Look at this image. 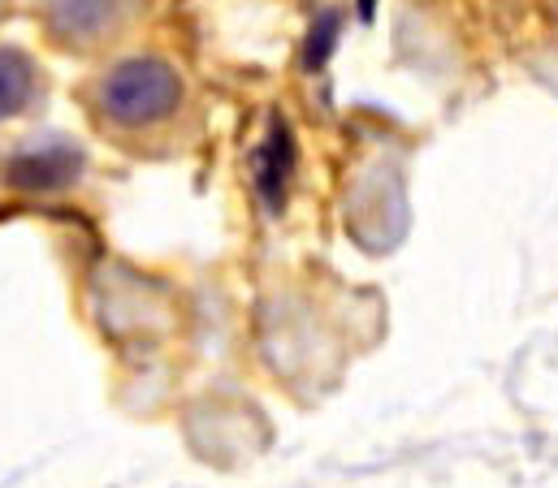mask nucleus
<instances>
[{
  "instance_id": "f257e3e1",
  "label": "nucleus",
  "mask_w": 558,
  "mask_h": 488,
  "mask_svg": "<svg viewBox=\"0 0 558 488\" xmlns=\"http://www.w3.org/2000/svg\"><path fill=\"white\" fill-rule=\"evenodd\" d=\"M182 105V78L160 57H131L100 83V109L118 125H156Z\"/></svg>"
},
{
  "instance_id": "f03ea898",
  "label": "nucleus",
  "mask_w": 558,
  "mask_h": 488,
  "mask_svg": "<svg viewBox=\"0 0 558 488\" xmlns=\"http://www.w3.org/2000/svg\"><path fill=\"white\" fill-rule=\"evenodd\" d=\"M83 173V151L65 138H48V143H35L26 151H17L9 160V182L17 191H65L70 182H78Z\"/></svg>"
},
{
  "instance_id": "7ed1b4c3",
  "label": "nucleus",
  "mask_w": 558,
  "mask_h": 488,
  "mask_svg": "<svg viewBox=\"0 0 558 488\" xmlns=\"http://www.w3.org/2000/svg\"><path fill=\"white\" fill-rule=\"evenodd\" d=\"M44 22H48V35L57 44L87 48V44H100L105 35L118 30L122 0H48Z\"/></svg>"
},
{
  "instance_id": "20e7f679",
  "label": "nucleus",
  "mask_w": 558,
  "mask_h": 488,
  "mask_svg": "<svg viewBox=\"0 0 558 488\" xmlns=\"http://www.w3.org/2000/svg\"><path fill=\"white\" fill-rule=\"evenodd\" d=\"M290 178H294V134H290L286 118H274L265 143H260L256 156H252V182H256V195L265 199L269 212H281V208H286Z\"/></svg>"
},
{
  "instance_id": "39448f33",
  "label": "nucleus",
  "mask_w": 558,
  "mask_h": 488,
  "mask_svg": "<svg viewBox=\"0 0 558 488\" xmlns=\"http://www.w3.org/2000/svg\"><path fill=\"white\" fill-rule=\"evenodd\" d=\"M39 70L26 52L17 48H0V122H13L17 113H26L39 96Z\"/></svg>"
},
{
  "instance_id": "423d86ee",
  "label": "nucleus",
  "mask_w": 558,
  "mask_h": 488,
  "mask_svg": "<svg viewBox=\"0 0 558 488\" xmlns=\"http://www.w3.org/2000/svg\"><path fill=\"white\" fill-rule=\"evenodd\" d=\"M338 13H325L320 22H312V30H307V44H303V65L307 70H320L325 61H329V52H333V44H338Z\"/></svg>"
},
{
  "instance_id": "0eeeda50",
  "label": "nucleus",
  "mask_w": 558,
  "mask_h": 488,
  "mask_svg": "<svg viewBox=\"0 0 558 488\" xmlns=\"http://www.w3.org/2000/svg\"><path fill=\"white\" fill-rule=\"evenodd\" d=\"M360 13H364V17H373V0H360Z\"/></svg>"
}]
</instances>
